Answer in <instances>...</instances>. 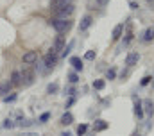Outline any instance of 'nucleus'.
Wrapping results in <instances>:
<instances>
[{
	"mask_svg": "<svg viewBox=\"0 0 154 136\" xmlns=\"http://www.w3.org/2000/svg\"><path fill=\"white\" fill-rule=\"evenodd\" d=\"M91 22H93V18H91L90 14H86V16L81 20V23H79V31H86V29L91 25Z\"/></svg>",
	"mask_w": 154,
	"mask_h": 136,
	"instance_id": "9",
	"label": "nucleus"
},
{
	"mask_svg": "<svg viewBox=\"0 0 154 136\" xmlns=\"http://www.w3.org/2000/svg\"><path fill=\"white\" fill-rule=\"evenodd\" d=\"M56 63H57V54H54V52L45 54V57H43V66L45 68H54Z\"/></svg>",
	"mask_w": 154,
	"mask_h": 136,
	"instance_id": "4",
	"label": "nucleus"
},
{
	"mask_svg": "<svg viewBox=\"0 0 154 136\" xmlns=\"http://www.w3.org/2000/svg\"><path fill=\"white\" fill-rule=\"evenodd\" d=\"M86 131H88V125H86V124H81V125L77 127V134H79V136H81V134H84Z\"/></svg>",
	"mask_w": 154,
	"mask_h": 136,
	"instance_id": "27",
	"label": "nucleus"
},
{
	"mask_svg": "<svg viewBox=\"0 0 154 136\" xmlns=\"http://www.w3.org/2000/svg\"><path fill=\"white\" fill-rule=\"evenodd\" d=\"M66 95H70V97H74V95H75V88H74V86H70V88L66 90Z\"/></svg>",
	"mask_w": 154,
	"mask_h": 136,
	"instance_id": "31",
	"label": "nucleus"
},
{
	"mask_svg": "<svg viewBox=\"0 0 154 136\" xmlns=\"http://www.w3.org/2000/svg\"><path fill=\"white\" fill-rule=\"evenodd\" d=\"M134 115H136L138 118H142V116H143V109H142V104H140V102H136V104H134Z\"/></svg>",
	"mask_w": 154,
	"mask_h": 136,
	"instance_id": "20",
	"label": "nucleus"
},
{
	"mask_svg": "<svg viewBox=\"0 0 154 136\" xmlns=\"http://www.w3.org/2000/svg\"><path fill=\"white\" fill-rule=\"evenodd\" d=\"M74 11H75V5H74V2H70V4L63 5L59 11H56L54 14H56V18H63V20H66V18H70V16L74 14Z\"/></svg>",
	"mask_w": 154,
	"mask_h": 136,
	"instance_id": "2",
	"label": "nucleus"
},
{
	"mask_svg": "<svg viewBox=\"0 0 154 136\" xmlns=\"http://www.w3.org/2000/svg\"><path fill=\"white\" fill-rule=\"evenodd\" d=\"M61 136H72V133H68V131H65V133H61Z\"/></svg>",
	"mask_w": 154,
	"mask_h": 136,
	"instance_id": "33",
	"label": "nucleus"
},
{
	"mask_svg": "<svg viewBox=\"0 0 154 136\" xmlns=\"http://www.w3.org/2000/svg\"><path fill=\"white\" fill-rule=\"evenodd\" d=\"M20 75H22V84H23V86H31V84L34 82V70H32V68H29V66L22 68Z\"/></svg>",
	"mask_w": 154,
	"mask_h": 136,
	"instance_id": "3",
	"label": "nucleus"
},
{
	"mask_svg": "<svg viewBox=\"0 0 154 136\" xmlns=\"http://www.w3.org/2000/svg\"><path fill=\"white\" fill-rule=\"evenodd\" d=\"M74 102H75V99H74V97H70V100H68V104H66V107H70Z\"/></svg>",
	"mask_w": 154,
	"mask_h": 136,
	"instance_id": "32",
	"label": "nucleus"
},
{
	"mask_svg": "<svg viewBox=\"0 0 154 136\" xmlns=\"http://www.w3.org/2000/svg\"><path fill=\"white\" fill-rule=\"evenodd\" d=\"M36 124V120H29V118H20L18 122H16V127H22V129H25V127H31V125H34Z\"/></svg>",
	"mask_w": 154,
	"mask_h": 136,
	"instance_id": "10",
	"label": "nucleus"
},
{
	"mask_svg": "<svg viewBox=\"0 0 154 136\" xmlns=\"http://www.w3.org/2000/svg\"><path fill=\"white\" fill-rule=\"evenodd\" d=\"M115 75H116V72L111 68V70H108V73H106V79H109V81H111V79H115Z\"/></svg>",
	"mask_w": 154,
	"mask_h": 136,
	"instance_id": "29",
	"label": "nucleus"
},
{
	"mask_svg": "<svg viewBox=\"0 0 154 136\" xmlns=\"http://www.w3.org/2000/svg\"><path fill=\"white\" fill-rule=\"evenodd\" d=\"M11 88H13V86H11V82H7V84H2V86H0V95H4V93H9V91H11Z\"/></svg>",
	"mask_w": 154,
	"mask_h": 136,
	"instance_id": "24",
	"label": "nucleus"
},
{
	"mask_svg": "<svg viewBox=\"0 0 154 136\" xmlns=\"http://www.w3.org/2000/svg\"><path fill=\"white\" fill-rule=\"evenodd\" d=\"M70 65L74 66L75 72H81V70H82V59L77 57V56H74V57H70Z\"/></svg>",
	"mask_w": 154,
	"mask_h": 136,
	"instance_id": "11",
	"label": "nucleus"
},
{
	"mask_svg": "<svg viewBox=\"0 0 154 136\" xmlns=\"http://www.w3.org/2000/svg\"><path fill=\"white\" fill-rule=\"evenodd\" d=\"M138 61H140V54H138V52H131V54L127 56V59H125V65H127V66H134Z\"/></svg>",
	"mask_w": 154,
	"mask_h": 136,
	"instance_id": "8",
	"label": "nucleus"
},
{
	"mask_svg": "<svg viewBox=\"0 0 154 136\" xmlns=\"http://www.w3.org/2000/svg\"><path fill=\"white\" fill-rule=\"evenodd\" d=\"M63 48H65V36H63V34H59V36L56 38V41H54V45H52V50H50V52L59 54Z\"/></svg>",
	"mask_w": 154,
	"mask_h": 136,
	"instance_id": "5",
	"label": "nucleus"
},
{
	"mask_svg": "<svg viewBox=\"0 0 154 136\" xmlns=\"http://www.w3.org/2000/svg\"><path fill=\"white\" fill-rule=\"evenodd\" d=\"M152 38H154V29L152 27H149V29L145 31V34H143V39H145V41H151Z\"/></svg>",
	"mask_w": 154,
	"mask_h": 136,
	"instance_id": "21",
	"label": "nucleus"
},
{
	"mask_svg": "<svg viewBox=\"0 0 154 136\" xmlns=\"http://www.w3.org/2000/svg\"><path fill=\"white\" fill-rule=\"evenodd\" d=\"M95 50H88L86 54H84V59H88V61H91V59H95Z\"/></svg>",
	"mask_w": 154,
	"mask_h": 136,
	"instance_id": "26",
	"label": "nucleus"
},
{
	"mask_svg": "<svg viewBox=\"0 0 154 136\" xmlns=\"http://www.w3.org/2000/svg\"><path fill=\"white\" fill-rule=\"evenodd\" d=\"M151 79H152V77H149V75H145V77L142 79V82H140V84H142V86H147V84L151 82Z\"/></svg>",
	"mask_w": 154,
	"mask_h": 136,
	"instance_id": "30",
	"label": "nucleus"
},
{
	"mask_svg": "<svg viewBox=\"0 0 154 136\" xmlns=\"http://www.w3.org/2000/svg\"><path fill=\"white\" fill-rule=\"evenodd\" d=\"M2 127H4V129H13V127H16V122L11 120V118H5L4 124H2Z\"/></svg>",
	"mask_w": 154,
	"mask_h": 136,
	"instance_id": "17",
	"label": "nucleus"
},
{
	"mask_svg": "<svg viewBox=\"0 0 154 136\" xmlns=\"http://www.w3.org/2000/svg\"><path fill=\"white\" fill-rule=\"evenodd\" d=\"M14 100H16V93H11V95L4 97V102H14Z\"/></svg>",
	"mask_w": 154,
	"mask_h": 136,
	"instance_id": "28",
	"label": "nucleus"
},
{
	"mask_svg": "<svg viewBox=\"0 0 154 136\" xmlns=\"http://www.w3.org/2000/svg\"><path fill=\"white\" fill-rule=\"evenodd\" d=\"M57 90H59L57 82H50V84L47 86V93H48V95H54V93H57Z\"/></svg>",
	"mask_w": 154,
	"mask_h": 136,
	"instance_id": "15",
	"label": "nucleus"
},
{
	"mask_svg": "<svg viewBox=\"0 0 154 136\" xmlns=\"http://www.w3.org/2000/svg\"><path fill=\"white\" fill-rule=\"evenodd\" d=\"M122 31H124V25H122V23L116 25L115 29H113V39H118V38L122 36Z\"/></svg>",
	"mask_w": 154,
	"mask_h": 136,
	"instance_id": "19",
	"label": "nucleus"
},
{
	"mask_svg": "<svg viewBox=\"0 0 154 136\" xmlns=\"http://www.w3.org/2000/svg\"><path fill=\"white\" fill-rule=\"evenodd\" d=\"M48 120H50V113H48V111H45V113H41V115H39V124H45V122H48Z\"/></svg>",
	"mask_w": 154,
	"mask_h": 136,
	"instance_id": "23",
	"label": "nucleus"
},
{
	"mask_svg": "<svg viewBox=\"0 0 154 136\" xmlns=\"http://www.w3.org/2000/svg\"><path fill=\"white\" fill-rule=\"evenodd\" d=\"M50 25L57 31L59 34H65V32H68L70 29H72V20L70 18H66V20H63V18H54V20H50Z\"/></svg>",
	"mask_w": 154,
	"mask_h": 136,
	"instance_id": "1",
	"label": "nucleus"
},
{
	"mask_svg": "<svg viewBox=\"0 0 154 136\" xmlns=\"http://www.w3.org/2000/svg\"><path fill=\"white\" fill-rule=\"evenodd\" d=\"M68 81H70L72 84H75V82H79V75H77L75 72H70V73H68Z\"/></svg>",
	"mask_w": 154,
	"mask_h": 136,
	"instance_id": "25",
	"label": "nucleus"
},
{
	"mask_svg": "<svg viewBox=\"0 0 154 136\" xmlns=\"http://www.w3.org/2000/svg\"><path fill=\"white\" fill-rule=\"evenodd\" d=\"M72 0H50V11L52 13H56V11H59L63 5H66V4H70Z\"/></svg>",
	"mask_w": 154,
	"mask_h": 136,
	"instance_id": "7",
	"label": "nucleus"
},
{
	"mask_svg": "<svg viewBox=\"0 0 154 136\" xmlns=\"http://www.w3.org/2000/svg\"><path fill=\"white\" fill-rule=\"evenodd\" d=\"M143 106H145V113H147V115H152V113H154L152 100H145V102H143Z\"/></svg>",
	"mask_w": 154,
	"mask_h": 136,
	"instance_id": "18",
	"label": "nucleus"
},
{
	"mask_svg": "<svg viewBox=\"0 0 154 136\" xmlns=\"http://www.w3.org/2000/svg\"><path fill=\"white\" fill-rule=\"evenodd\" d=\"M72 122H74V115H72L70 111H66V113L61 116V124H63V125H70Z\"/></svg>",
	"mask_w": 154,
	"mask_h": 136,
	"instance_id": "14",
	"label": "nucleus"
},
{
	"mask_svg": "<svg viewBox=\"0 0 154 136\" xmlns=\"http://www.w3.org/2000/svg\"><path fill=\"white\" fill-rule=\"evenodd\" d=\"M104 86H106V82H104L102 79H97V81H93V88H95V90H104Z\"/></svg>",
	"mask_w": 154,
	"mask_h": 136,
	"instance_id": "22",
	"label": "nucleus"
},
{
	"mask_svg": "<svg viewBox=\"0 0 154 136\" xmlns=\"http://www.w3.org/2000/svg\"><path fill=\"white\" fill-rule=\"evenodd\" d=\"M108 129V122L106 120H97L95 125H93V131L95 133H100V131H106Z\"/></svg>",
	"mask_w": 154,
	"mask_h": 136,
	"instance_id": "13",
	"label": "nucleus"
},
{
	"mask_svg": "<svg viewBox=\"0 0 154 136\" xmlns=\"http://www.w3.org/2000/svg\"><path fill=\"white\" fill-rule=\"evenodd\" d=\"M152 88H154V82H152Z\"/></svg>",
	"mask_w": 154,
	"mask_h": 136,
	"instance_id": "34",
	"label": "nucleus"
},
{
	"mask_svg": "<svg viewBox=\"0 0 154 136\" xmlns=\"http://www.w3.org/2000/svg\"><path fill=\"white\" fill-rule=\"evenodd\" d=\"M9 82H11V86H20V84H22V75H20V72H13Z\"/></svg>",
	"mask_w": 154,
	"mask_h": 136,
	"instance_id": "12",
	"label": "nucleus"
},
{
	"mask_svg": "<svg viewBox=\"0 0 154 136\" xmlns=\"http://www.w3.org/2000/svg\"><path fill=\"white\" fill-rule=\"evenodd\" d=\"M23 63L25 65H32V63H36L38 61V52H34V50H29V52H25L23 54Z\"/></svg>",
	"mask_w": 154,
	"mask_h": 136,
	"instance_id": "6",
	"label": "nucleus"
},
{
	"mask_svg": "<svg viewBox=\"0 0 154 136\" xmlns=\"http://www.w3.org/2000/svg\"><path fill=\"white\" fill-rule=\"evenodd\" d=\"M74 45H75V41H70V43H68V45H66V47L63 48V52H61V56H63V57H66V56H68V54L72 52V48H74Z\"/></svg>",
	"mask_w": 154,
	"mask_h": 136,
	"instance_id": "16",
	"label": "nucleus"
}]
</instances>
